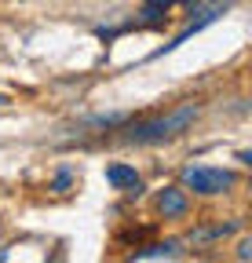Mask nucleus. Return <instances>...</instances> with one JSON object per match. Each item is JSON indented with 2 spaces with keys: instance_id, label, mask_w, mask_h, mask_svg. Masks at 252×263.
<instances>
[{
  "instance_id": "1",
  "label": "nucleus",
  "mask_w": 252,
  "mask_h": 263,
  "mask_svg": "<svg viewBox=\"0 0 252 263\" xmlns=\"http://www.w3.org/2000/svg\"><path fill=\"white\" fill-rule=\"evenodd\" d=\"M198 114H201L198 103H183L179 110H172V114H165V117L132 124L128 132H124V139H128V143H161V139H172V136H179V132L190 128V124L198 121Z\"/></svg>"
},
{
  "instance_id": "2",
  "label": "nucleus",
  "mask_w": 252,
  "mask_h": 263,
  "mask_svg": "<svg viewBox=\"0 0 252 263\" xmlns=\"http://www.w3.org/2000/svg\"><path fill=\"white\" fill-rule=\"evenodd\" d=\"M238 176L227 172V168H208V164H190V168H183V190H194L198 197H216V194H227L234 190Z\"/></svg>"
},
{
  "instance_id": "3",
  "label": "nucleus",
  "mask_w": 252,
  "mask_h": 263,
  "mask_svg": "<svg viewBox=\"0 0 252 263\" xmlns=\"http://www.w3.org/2000/svg\"><path fill=\"white\" fill-rule=\"evenodd\" d=\"M227 4H230V0H212V4H208V8H205V11H201V15H198V18L190 22V26H186V29L179 33V37H172V44H165V48H157V51H153V59H161L165 51H172V48H179V44H186V41H190V37H194V33H201V29H205L208 22H216V18H219V11H223Z\"/></svg>"
},
{
  "instance_id": "4",
  "label": "nucleus",
  "mask_w": 252,
  "mask_h": 263,
  "mask_svg": "<svg viewBox=\"0 0 252 263\" xmlns=\"http://www.w3.org/2000/svg\"><path fill=\"white\" fill-rule=\"evenodd\" d=\"M157 212H161L165 219H183L186 212H190V190L165 186L161 194H157Z\"/></svg>"
},
{
  "instance_id": "5",
  "label": "nucleus",
  "mask_w": 252,
  "mask_h": 263,
  "mask_svg": "<svg viewBox=\"0 0 252 263\" xmlns=\"http://www.w3.org/2000/svg\"><path fill=\"white\" fill-rule=\"evenodd\" d=\"M241 230V219H230V223H216V227H205V230H194L190 238V245H212V241H223V238H230V234H238Z\"/></svg>"
},
{
  "instance_id": "6",
  "label": "nucleus",
  "mask_w": 252,
  "mask_h": 263,
  "mask_svg": "<svg viewBox=\"0 0 252 263\" xmlns=\"http://www.w3.org/2000/svg\"><path fill=\"white\" fill-rule=\"evenodd\" d=\"M106 183H113L117 190H128V194H139L143 190L139 172L128 168V164H110V168H106Z\"/></svg>"
},
{
  "instance_id": "7",
  "label": "nucleus",
  "mask_w": 252,
  "mask_h": 263,
  "mask_svg": "<svg viewBox=\"0 0 252 263\" xmlns=\"http://www.w3.org/2000/svg\"><path fill=\"white\" fill-rule=\"evenodd\" d=\"M161 256H179L176 241H153L146 249H135V259H161Z\"/></svg>"
},
{
  "instance_id": "8",
  "label": "nucleus",
  "mask_w": 252,
  "mask_h": 263,
  "mask_svg": "<svg viewBox=\"0 0 252 263\" xmlns=\"http://www.w3.org/2000/svg\"><path fill=\"white\" fill-rule=\"evenodd\" d=\"M143 15H146V26H161L165 15H168V0H146Z\"/></svg>"
},
{
  "instance_id": "9",
  "label": "nucleus",
  "mask_w": 252,
  "mask_h": 263,
  "mask_svg": "<svg viewBox=\"0 0 252 263\" xmlns=\"http://www.w3.org/2000/svg\"><path fill=\"white\" fill-rule=\"evenodd\" d=\"M70 186H73V172H70V168H59V176H55L51 190H55V194H66Z\"/></svg>"
},
{
  "instance_id": "10",
  "label": "nucleus",
  "mask_w": 252,
  "mask_h": 263,
  "mask_svg": "<svg viewBox=\"0 0 252 263\" xmlns=\"http://www.w3.org/2000/svg\"><path fill=\"white\" fill-rule=\"evenodd\" d=\"M238 259H252V241H248V238L238 245Z\"/></svg>"
},
{
  "instance_id": "11",
  "label": "nucleus",
  "mask_w": 252,
  "mask_h": 263,
  "mask_svg": "<svg viewBox=\"0 0 252 263\" xmlns=\"http://www.w3.org/2000/svg\"><path fill=\"white\" fill-rule=\"evenodd\" d=\"M0 103H8V99H4V95H0Z\"/></svg>"
}]
</instances>
